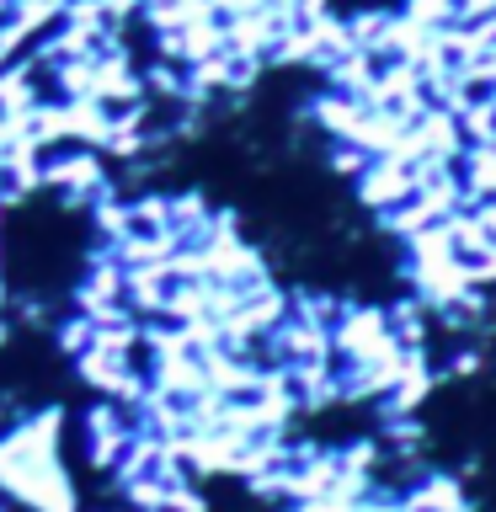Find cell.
<instances>
[{
  "instance_id": "6da1fadb",
  "label": "cell",
  "mask_w": 496,
  "mask_h": 512,
  "mask_svg": "<svg viewBox=\"0 0 496 512\" xmlns=\"http://www.w3.org/2000/svg\"><path fill=\"white\" fill-rule=\"evenodd\" d=\"M459 166H464V182H470V198H475V203H480V198H496V139L470 144Z\"/></svg>"
},
{
  "instance_id": "7a4b0ae2",
  "label": "cell",
  "mask_w": 496,
  "mask_h": 512,
  "mask_svg": "<svg viewBox=\"0 0 496 512\" xmlns=\"http://www.w3.org/2000/svg\"><path fill=\"white\" fill-rule=\"evenodd\" d=\"M464 512H475V507H464Z\"/></svg>"
}]
</instances>
